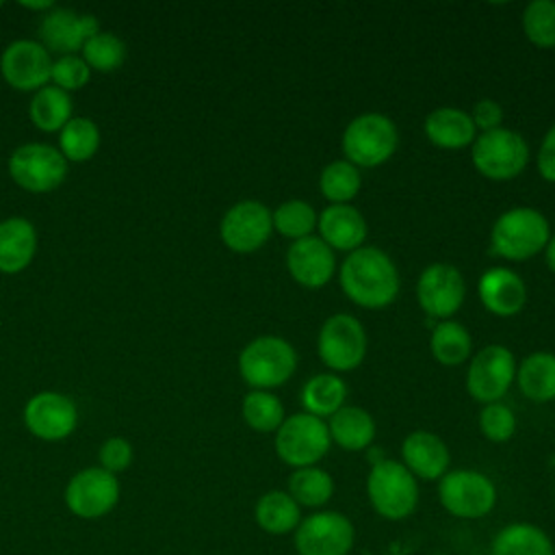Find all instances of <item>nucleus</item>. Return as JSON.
Listing matches in <instances>:
<instances>
[{
	"label": "nucleus",
	"instance_id": "39448f33",
	"mask_svg": "<svg viewBox=\"0 0 555 555\" xmlns=\"http://www.w3.org/2000/svg\"><path fill=\"white\" fill-rule=\"evenodd\" d=\"M345 160L358 169L384 165L399 145V132L390 117L382 113H362L353 117L343 132Z\"/></svg>",
	"mask_w": 555,
	"mask_h": 555
},
{
	"label": "nucleus",
	"instance_id": "de8ad7c7",
	"mask_svg": "<svg viewBox=\"0 0 555 555\" xmlns=\"http://www.w3.org/2000/svg\"><path fill=\"white\" fill-rule=\"evenodd\" d=\"M0 7H2V2H0Z\"/></svg>",
	"mask_w": 555,
	"mask_h": 555
},
{
	"label": "nucleus",
	"instance_id": "b1692460",
	"mask_svg": "<svg viewBox=\"0 0 555 555\" xmlns=\"http://www.w3.org/2000/svg\"><path fill=\"white\" fill-rule=\"evenodd\" d=\"M425 137L442 150H460L473 145L477 137V128L466 111L453 106L434 108L423 121Z\"/></svg>",
	"mask_w": 555,
	"mask_h": 555
},
{
	"label": "nucleus",
	"instance_id": "79ce46f5",
	"mask_svg": "<svg viewBox=\"0 0 555 555\" xmlns=\"http://www.w3.org/2000/svg\"><path fill=\"white\" fill-rule=\"evenodd\" d=\"M468 115H470L475 128L481 130V132L496 130L503 124V108H501V104L496 100H490V98L477 100Z\"/></svg>",
	"mask_w": 555,
	"mask_h": 555
},
{
	"label": "nucleus",
	"instance_id": "9b49d317",
	"mask_svg": "<svg viewBox=\"0 0 555 555\" xmlns=\"http://www.w3.org/2000/svg\"><path fill=\"white\" fill-rule=\"evenodd\" d=\"M356 544L353 522L334 509H319L301 518L293 531L297 555H349Z\"/></svg>",
	"mask_w": 555,
	"mask_h": 555
},
{
	"label": "nucleus",
	"instance_id": "c756f323",
	"mask_svg": "<svg viewBox=\"0 0 555 555\" xmlns=\"http://www.w3.org/2000/svg\"><path fill=\"white\" fill-rule=\"evenodd\" d=\"M28 117L41 132H61L72 119V95L54 85H46L35 91L28 104Z\"/></svg>",
	"mask_w": 555,
	"mask_h": 555
},
{
	"label": "nucleus",
	"instance_id": "2f4dec72",
	"mask_svg": "<svg viewBox=\"0 0 555 555\" xmlns=\"http://www.w3.org/2000/svg\"><path fill=\"white\" fill-rule=\"evenodd\" d=\"M470 347H473L470 334L462 323L447 319L434 325L429 349L436 362H440L442 366H457L466 362V358L470 356Z\"/></svg>",
	"mask_w": 555,
	"mask_h": 555
},
{
	"label": "nucleus",
	"instance_id": "dca6fc26",
	"mask_svg": "<svg viewBox=\"0 0 555 555\" xmlns=\"http://www.w3.org/2000/svg\"><path fill=\"white\" fill-rule=\"evenodd\" d=\"M24 425L35 438L59 442L74 434L78 425V410L67 395L41 390L26 401Z\"/></svg>",
	"mask_w": 555,
	"mask_h": 555
},
{
	"label": "nucleus",
	"instance_id": "9d476101",
	"mask_svg": "<svg viewBox=\"0 0 555 555\" xmlns=\"http://www.w3.org/2000/svg\"><path fill=\"white\" fill-rule=\"evenodd\" d=\"M121 496V486L117 475L104 470L102 466H87L72 475L65 486L63 501L65 507L82 520H98L111 514Z\"/></svg>",
	"mask_w": 555,
	"mask_h": 555
},
{
	"label": "nucleus",
	"instance_id": "412c9836",
	"mask_svg": "<svg viewBox=\"0 0 555 555\" xmlns=\"http://www.w3.org/2000/svg\"><path fill=\"white\" fill-rule=\"evenodd\" d=\"M483 308L496 317H514L527 304V286L522 278L507 267L483 271L477 286Z\"/></svg>",
	"mask_w": 555,
	"mask_h": 555
},
{
	"label": "nucleus",
	"instance_id": "bb28decb",
	"mask_svg": "<svg viewBox=\"0 0 555 555\" xmlns=\"http://www.w3.org/2000/svg\"><path fill=\"white\" fill-rule=\"evenodd\" d=\"M490 555H555V544L538 525L509 522L494 535Z\"/></svg>",
	"mask_w": 555,
	"mask_h": 555
},
{
	"label": "nucleus",
	"instance_id": "37998d69",
	"mask_svg": "<svg viewBox=\"0 0 555 555\" xmlns=\"http://www.w3.org/2000/svg\"><path fill=\"white\" fill-rule=\"evenodd\" d=\"M538 171L546 182H555V124L546 130L542 137L540 150H538Z\"/></svg>",
	"mask_w": 555,
	"mask_h": 555
},
{
	"label": "nucleus",
	"instance_id": "a19ab883",
	"mask_svg": "<svg viewBox=\"0 0 555 555\" xmlns=\"http://www.w3.org/2000/svg\"><path fill=\"white\" fill-rule=\"evenodd\" d=\"M132 457H134V449L121 436L106 438L98 449V462H100L98 466H102L104 470H108L113 475L124 473L132 464Z\"/></svg>",
	"mask_w": 555,
	"mask_h": 555
},
{
	"label": "nucleus",
	"instance_id": "f03ea898",
	"mask_svg": "<svg viewBox=\"0 0 555 555\" xmlns=\"http://www.w3.org/2000/svg\"><path fill=\"white\" fill-rule=\"evenodd\" d=\"M551 236L548 219L529 206L505 210L490 230V247L505 260H527L542 251Z\"/></svg>",
	"mask_w": 555,
	"mask_h": 555
},
{
	"label": "nucleus",
	"instance_id": "5701e85b",
	"mask_svg": "<svg viewBox=\"0 0 555 555\" xmlns=\"http://www.w3.org/2000/svg\"><path fill=\"white\" fill-rule=\"evenodd\" d=\"M37 254V230L26 217L0 221V273L24 271Z\"/></svg>",
	"mask_w": 555,
	"mask_h": 555
},
{
	"label": "nucleus",
	"instance_id": "4468645a",
	"mask_svg": "<svg viewBox=\"0 0 555 555\" xmlns=\"http://www.w3.org/2000/svg\"><path fill=\"white\" fill-rule=\"evenodd\" d=\"M273 232L271 210L258 199H241L225 210L219 223L223 245L236 254L260 249Z\"/></svg>",
	"mask_w": 555,
	"mask_h": 555
},
{
	"label": "nucleus",
	"instance_id": "c03bdc74",
	"mask_svg": "<svg viewBox=\"0 0 555 555\" xmlns=\"http://www.w3.org/2000/svg\"><path fill=\"white\" fill-rule=\"evenodd\" d=\"M544 262H546L548 271L555 273V234L548 236V243L544 247Z\"/></svg>",
	"mask_w": 555,
	"mask_h": 555
},
{
	"label": "nucleus",
	"instance_id": "2eb2a0df",
	"mask_svg": "<svg viewBox=\"0 0 555 555\" xmlns=\"http://www.w3.org/2000/svg\"><path fill=\"white\" fill-rule=\"evenodd\" d=\"M466 284L457 267L449 262H434L425 267L416 282V299L429 319L447 321L464 304Z\"/></svg>",
	"mask_w": 555,
	"mask_h": 555
},
{
	"label": "nucleus",
	"instance_id": "1a4fd4ad",
	"mask_svg": "<svg viewBox=\"0 0 555 555\" xmlns=\"http://www.w3.org/2000/svg\"><path fill=\"white\" fill-rule=\"evenodd\" d=\"M11 180L28 193H50L65 182L67 160L46 143H24L15 147L7 163Z\"/></svg>",
	"mask_w": 555,
	"mask_h": 555
},
{
	"label": "nucleus",
	"instance_id": "6e6552de",
	"mask_svg": "<svg viewBox=\"0 0 555 555\" xmlns=\"http://www.w3.org/2000/svg\"><path fill=\"white\" fill-rule=\"evenodd\" d=\"M438 501L451 516L477 520L494 509L496 488L494 481L479 470H447L438 479Z\"/></svg>",
	"mask_w": 555,
	"mask_h": 555
},
{
	"label": "nucleus",
	"instance_id": "6ab92c4d",
	"mask_svg": "<svg viewBox=\"0 0 555 555\" xmlns=\"http://www.w3.org/2000/svg\"><path fill=\"white\" fill-rule=\"evenodd\" d=\"M286 269L304 288H321L336 273V256L327 243L310 234L288 245Z\"/></svg>",
	"mask_w": 555,
	"mask_h": 555
},
{
	"label": "nucleus",
	"instance_id": "7c9ffc66",
	"mask_svg": "<svg viewBox=\"0 0 555 555\" xmlns=\"http://www.w3.org/2000/svg\"><path fill=\"white\" fill-rule=\"evenodd\" d=\"M286 492L295 499L299 507L321 509L334 494V479L321 466L295 468L288 477Z\"/></svg>",
	"mask_w": 555,
	"mask_h": 555
},
{
	"label": "nucleus",
	"instance_id": "f704fd0d",
	"mask_svg": "<svg viewBox=\"0 0 555 555\" xmlns=\"http://www.w3.org/2000/svg\"><path fill=\"white\" fill-rule=\"evenodd\" d=\"M243 421L258 434L278 431L284 423V405L271 390H249L243 397Z\"/></svg>",
	"mask_w": 555,
	"mask_h": 555
},
{
	"label": "nucleus",
	"instance_id": "423d86ee",
	"mask_svg": "<svg viewBox=\"0 0 555 555\" xmlns=\"http://www.w3.org/2000/svg\"><path fill=\"white\" fill-rule=\"evenodd\" d=\"M273 447L286 466H317L332 447L327 423L308 412L291 414L278 427Z\"/></svg>",
	"mask_w": 555,
	"mask_h": 555
},
{
	"label": "nucleus",
	"instance_id": "a211bd4d",
	"mask_svg": "<svg viewBox=\"0 0 555 555\" xmlns=\"http://www.w3.org/2000/svg\"><path fill=\"white\" fill-rule=\"evenodd\" d=\"M100 33V22L91 13H76L74 9H50L39 24L41 46L48 52H59L61 56L80 52L85 43Z\"/></svg>",
	"mask_w": 555,
	"mask_h": 555
},
{
	"label": "nucleus",
	"instance_id": "c9c22d12",
	"mask_svg": "<svg viewBox=\"0 0 555 555\" xmlns=\"http://www.w3.org/2000/svg\"><path fill=\"white\" fill-rule=\"evenodd\" d=\"M273 230L291 241H299L312 234L317 228V210L304 199H286L273 212Z\"/></svg>",
	"mask_w": 555,
	"mask_h": 555
},
{
	"label": "nucleus",
	"instance_id": "e433bc0d",
	"mask_svg": "<svg viewBox=\"0 0 555 555\" xmlns=\"http://www.w3.org/2000/svg\"><path fill=\"white\" fill-rule=\"evenodd\" d=\"M80 56L85 59L91 72L108 74V72H115L126 61V43L117 35L108 30H100L85 43V48L80 50Z\"/></svg>",
	"mask_w": 555,
	"mask_h": 555
},
{
	"label": "nucleus",
	"instance_id": "4c0bfd02",
	"mask_svg": "<svg viewBox=\"0 0 555 555\" xmlns=\"http://www.w3.org/2000/svg\"><path fill=\"white\" fill-rule=\"evenodd\" d=\"M525 37L535 48H555V0H533L522 11Z\"/></svg>",
	"mask_w": 555,
	"mask_h": 555
},
{
	"label": "nucleus",
	"instance_id": "473e14b6",
	"mask_svg": "<svg viewBox=\"0 0 555 555\" xmlns=\"http://www.w3.org/2000/svg\"><path fill=\"white\" fill-rule=\"evenodd\" d=\"M100 128L89 117H72L59 132V152L67 163H85L100 150Z\"/></svg>",
	"mask_w": 555,
	"mask_h": 555
},
{
	"label": "nucleus",
	"instance_id": "49530a36",
	"mask_svg": "<svg viewBox=\"0 0 555 555\" xmlns=\"http://www.w3.org/2000/svg\"><path fill=\"white\" fill-rule=\"evenodd\" d=\"M553 507H555V499H553Z\"/></svg>",
	"mask_w": 555,
	"mask_h": 555
},
{
	"label": "nucleus",
	"instance_id": "0eeeda50",
	"mask_svg": "<svg viewBox=\"0 0 555 555\" xmlns=\"http://www.w3.org/2000/svg\"><path fill=\"white\" fill-rule=\"evenodd\" d=\"M470 160L488 180H512L525 171L529 147L520 132L501 126L475 137Z\"/></svg>",
	"mask_w": 555,
	"mask_h": 555
},
{
	"label": "nucleus",
	"instance_id": "20e7f679",
	"mask_svg": "<svg viewBox=\"0 0 555 555\" xmlns=\"http://www.w3.org/2000/svg\"><path fill=\"white\" fill-rule=\"evenodd\" d=\"M297 369L295 347L280 336H258L238 353V373L254 390H271L291 379Z\"/></svg>",
	"mask_w": 555,
	"mask_h": 555
},
{
	"label": "nucleus",
	"instance_id": "ea45409f",
	"mask_svg": "<svg viewBox=\"0 0 555 555\" xmlns=\"http://www.w3.org/2000/svg\"><path fill=\"white\" fill-rule=\"evenodd\" d=\"M89 78H91V69L85 63V59L78 54H65V56H59L56 61H52L50 80L54 87H59L67 93L82 89L89 82Z\"/></svg>",
	"mask_w": 555,
	"mask_h": 555
},
{
	"label": "nucleus",
	"instance_id": "72a5a7b5",
	"mask_svg": "<svg viewBox=\"0 0 555 555\" xmlns=\"http://www.w3.org/2000/svg\"><path fill=\"white\" fill-rule=\"evenodd\" d=\"M362 186V176L349 160H332L325 165L319 178V189L330 204H349Z\"/></svg>",
	"mask_w": 555,
	"mask_h": 555
},
{
	"label": "nucleus",
	"instance_id": "a878e982",
	"mask_svg": "<svg viewBox=\"0 0 555 555\" xmlns=\"http://www.w3.org/2000/svg\"><path fill=\"white\" fill-rule=\"evenodd\" d=\"M330 438L345 451H364L375 438L373 416L358 405H343L327 423Z\"/></svg>",
	"mask_w": 555,
	"mask_h": 555
},
{
	"label": "nucleus",
	"instance_id": "cd10ccee",
	"mask_svg": "<svg viewBox=\"0 0 555 555\" xmlns=\"http://www.w3.org/2000/svg\"><path fill=\"white\" fill-rule=\"evenodd\" d=\"M520 392L535 401L546 403L555 399V353L535 351L527 356L516 369Z\"/></svg>",
	"mask_w": 555,
	"mask_h": 555
},
{
	"label": "nucleus",
	"instance_id": "f257e3e1",
	"mask_svg": "<svg viewBox=\"0 0 555 555\" xmlns=\"http://www.w3.org/2000/svg\"><path fill=\"white\" fill-rule=\"evenodd\" d=\"M338 280L349 301L373 310L392 304L401 286L390 256L371 245L358 247L343 260Z\"/></svg>",
	"mask_w": 555,
	"mask_h": 555
},
{
	"label": "nucleus",
	"instance_id": "ddd939ff",
	"mask_svg": "<svg viewBox=\"0 0 555 555\" xmlns=\"http://www.w3.org/2000/svg\"><path fill=\"white\" fill-rule=\"evenodd\" d=\"M516 377V358L503 345H486L479 349L466 371V390L479 403L503 399Z\"/></svg>",
	"mask_w": 555,
	"mask_h": 555
},
{
	"label": "nucleus",
	"instance_id": "f8f14e48",
	"mask_svg": "<svg viewBox=\"0 0 555 555\" xmlns=\"http://www.w3.org/2000/svg\"><path fill=\"white\" fill-rule=\"evenodd\" d=\"M317 351L327 369L336 373L353 371L366 356V332L356 317L332 314L319 330Z\"/></svg>",
	"mask_w": 555,
	"mask_h": 555
},
{
	"label": "nucleus",
	"instance_id": "c85d7f7f",
	"mask_svg": "<svg viewBox=\"0 0 555 555\" xmlns=\"http://www.w3.org/2000/svg\"><path fill=\"white\" fill-rule=\"evenodd\" d=\"M347 399V384L336 373H319L312 375L299 395L304 412L317 418H330L336 414Z\"/></svg>",
	"mask_w": 555,
	"mask_h": 555
},
{
	"label": "nucleus",
	"instance_id": "7ed1b4c3",
	"mask_svg": "<svg viewBox=\"0 0 555 555\" xmlns=\"http://www.w3.org/2000/svg\"><path fill=\"white\" fill-rule=\"evenodd\" d=\"M366 496L377 516L403 520L416 512L418 481L399 460L384 457L366 475Z\"/></svg>",
	"mask_w": 555,
	"mask_h": 555
},
{
	"label": "nucleus",
	"instance_id": "4be33fe9",
	"mask_svg": "<svg viewBox=\"0 0 555 555\" xmlns=\"http://www.w3.org/2000/svg\"><path fill=\"white\" fill-rule=\"evenodd\" d=\"M319 238L334 251H356L366 238V221L351 204H330L317 219Z\"/></svg>",
	"mask_w": 555,
	"mask_h": 555
},
{
	"label": "nucleus",
	"instance_id": "58836bf2",
	"mask_svg": "<svg viewBox=\"0 0 555 555\" xmlns=\"http://www.w3.org/2000/svg\"><path fill=\"white\" fill-rule=\"evenodd\" d=\"M479 429L490 442H507L516 431V416L501 401L486 403L479 412Z\"/></svg>",
	"mask_w": 555,
	"mask_h": 555
},
{
	"label": "nucleus",
	"instance_id": "393cba45",
	"mask_svg": "<svg viewBox=\"0 0 555 555\" xmlns=\"http://www.w3.org/2000/svg\"><path fill=\"white\" fill-rule=\"evenodd\" d=\"M301 518V507L286 490H269L254 505V520L269 535L293 533Z\"/></svg>",
	"mask_w": 555,
	"mask_h": 555
},
{
	"label": "nucleus",
	"instance_id": "a18cd8bd",
	"mask_svg": "<svg viewBox=\"0 0 555 555\" xmlns=\"http://www.w3.org/2000/svg\"><path fill=\"white\" fill-rule=\"evenodd\" d=\"M22 7L33 9V11H50V9H54V2H22Z\"/></svg>",
	"mask_w": 555,
	"mask_h": 555
},
{
	"label": "nucleus",
	"instance_id": "aec40b11",
	"mask_svg": "<svg viewBox=\"0 0 555 555\" xmlns=\"http://www.w3.org/2000/svg\"><path fill=\"white\" fill-rule=\"evenodd\" d=\"M449 447L440 436L431 431L416 429L408 434L401 442V464L416 479L438 481L449 470Z\"/></svg>",
	"mask_w": 555,
	"mask_h": 555
},
{
	"label": "nucleus",
	"instance_id": "f3484780",
	"mask_svg": "<svg viewBox=\"0 0 555 555\" xmlns=\"http://www.w3.org/2000/svg\"><path fill=\"white\" fill-rule=\"evenodd\" d=\"M0 74L7 85L17 91H39L50 85L52 54L41 46V41H11L0 54Z\"/></svg>",
	"mask_w": 555,
	"mask_h": 555
}]
</instances>
